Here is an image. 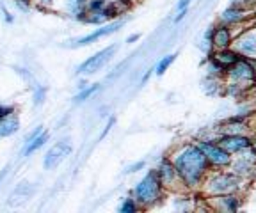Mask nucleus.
Segmentation results:
<instances>
[{
	"label": "nucleus",
	"mask_w": 256,
	"mask_h": 213,
	"mask_svg": "<svg viewBox=\"0 0 256 213\" xmlns=\"http://www.w3.org/2000/svg\"><path fill=\"white\" fill-rule=\"evenodd\" d=\"M172 164L180 174L182 181L188 187L200 185L201 178L208 169V160L200 146H184L178 153H174Z\"/></svg>",
	"instance_id": "obj_1"
},
{
	"label": "nucleus",
	"mask_w": 256,
	"mask_h": 213,
	"mask_svg": "<svg viewBox=\"0 0 256 213\" xmlns=\"http://www.w3.org/2000/svg\"><path fill=\"white\" fill-rule=\"evenodd\" d=\"M162 192H164V185L158 178V173L156 171H150L142 180L139 181L134 189V199L139 203V206H148L155 205L162 197Z\"/></svg>",
	"instance_id": "obj_2"
},
{
	"label": "nucleus",
	"mask_w": 256,
	"mask_h": 213,
	"mask_svg": "<svg viewBox=\"0 0 256 213\" xmlns=\"http://www.w3.org/2000/svg\"><path fill=\"white\" fill-rule=\"evenodd\" d=\"M118 52V46L116 44H112V46H107V48L100 50V52L92 53L91 57L82 62V64L76 68V73H78L80 77H89V75H94L98 73L100 69H104L105 66L110 62V59L114 57V53Z\"/></svg>",
	"instance_id": "obj_3"
},
{
	"label": "nucleus",
	"mask_w": 256,
	"mask_h": 213,
	"mask_svg": "<svg viewBox=\"0 0 256 213\" xmlns=\"http://www.w3.org/2000/svg\"><path fill=\"white\" fill-rule=\"evenodd\" d=\"M72 151H73V146L70 144V141H60V142H57V144L52 146V148H50L46 151V155H44V158H43V167L46 171L56 169L57 165H60L64 160H66V158L70 157V155H72Z\"/></svg>",
	"instance_id": "obj_4"
},
{
	"label": "nucleus",
	"mask_w": 256,
	"mask_h": 213,
	"mask_svg": "<svg viewBox=\"0 0 256 213\" xmlns=\"http://www.w3.org/2000/svg\"><path fill=\"white\" fill-rule=\"evenodd\" d=\"M238 183L240 180L233 174H216L206 183V190L210 194H232Z\"/></svg>",
	"instance_id": "obj_5"
},
{
	"label": "nucleus",
	"mask_w": 256,
	"mask_h": 213,
	"mask_svg": "<svg viewBox=\"0 0 256 213\" xmlns=\"http://www.w3.org/2000/svg\"><path fill=\"white\" fill-rule=\"evenodd\" d=\"M200 149L204 153L208 164L216 165V167H224L232 162V157L226 149H222L219 144H214V142H200Z\"/></svg>",
	"instance_id": "obj_6"
},
{
	"label": "nucleus",
	"mask_w": 256,
	"mask_h": 213,
	"mask_svg": "<svg viewBox=\"0 0 256 213\" xmlns=\"http://www.w3.org/2000/svg\"><path fill=\"white\" fill-rule=\"evenodd\" d=\"M233 48L244 55L246 59H254L256 60V27L244 32L240 37H236L233 43Z\"/></svg>",
	"instance_id": "obj_7"
},
{
	"label": "nucleus",
	"mask_w": 256,
	"mask_h": 213,
	"mask_svg": "<svg viewBox=\"0 0 256 213\" xmlns=\"http://www.w3.org/2000/svg\"><path fill=\"white\" fill-rule=\"evenodd\" d=\"M123 23H124V21L120 20V21H112V23H108V25H104V27L96 28L94 32H91V34H88V36H84V37H80V39L73 41L72 46L78 48V46H86V44L94 43V41L102 39V37H105V36H110V34H114L116 30H120V28L123 27Z\"/></svg>",
	"instance_id": "obj_8"
},
{
	"label": "nucleus",
	"mask_w": 256,
	"mask_h": 213,
	"mask_svg": "<svg viewBox=\"0 0 256 213\" xmlns=\"http://www.w3.org/2000/svg\"><path fill=\"white\" fill-rule=\"evenodd\" d=\"M228 75H230V78L235 82H248V80H254L256 78V69L252 68L248 59H240V60H236L233 66H230Z\"/></svg>",
	"instance_id": "obj_9"
},
{
	"label": "nucleus",
	"mask_w": 256,
	"mask_h": 213,
	"mask_svg": "<svg viewBox=\"0 0 256 213\" xmlns=\"http://www.w3.org/2000/svg\"><path fill=\"white\" fill-rule=\"evenodd\" d=\"M217 144H219L222 149H226V151L232 155V153H238V151H242V149L251 148V139L244 137L242 133H232V135L220 137Z\"/></svg>",
	"instance_id": "obj_10"
},
{
	"label": "nucleus",
	"mask_w": 256,
	"mask_h": 213,
	"mask_svg": "<svg viewBox=\"0 0 256 213\" xmlns=\"http://www.w3.org/2000/svg\"><path fill=\"white\" fill-rule=\"evenodd\" d=\"M156 173H158V178H160V181H162L164 189L172 187L176 181H182V178H180V174H178V171H176L174 164H172L169 158H164V160L160 162ZM182 183H184V181H182Z\"/></svg>",
	"instance_id": "obj_11"
},
{
	"label": "nucleus",
	"mask_w": 256,
	"mask_h": 213,
	"mask_svg": "<svg viewBox=\"0 0 256 213\" xmlns=\"http://www.w3.org/2000/svg\"><path fill=\"white\" fill-rule=\"evenodd\" d=\"M32 194H34V187H32L30 183H20V185L16 187V189L11 192L8 205L9 206H18V205H22V203H25L27 199H30Z\"/></svg>",
	"instance_id": "obj_12"
},
{
	"label": "nucleus",
	"mask_w": 256,
	"mask_h": 213,
	"mask_svg": "<svg viewBox=\"0 0 256 213\" xmlns=\"http://www.w3.org/2000/svg\"><path fill=\"white\" fill-rule=\"evenodd\" d=\"M18 130H20V119L16 114H11V116L0 119V139L14 135Z\"/></svg>",
	"instance_id": "obj_13"
},
{
	"label": "nucleus",
	"mask_w": 256,
	"mask_h": 213,
	"mask_svg": "<svg viewBox=\"0 0 256 213\" xmlns=\"http://www.w3.org/2000/svg\"><path fill=\"white\" fill-rule=\"evenodd\" d=\"M230 44H232V32H230L228 27H219L214 30V36H212V46H217L219 50L222 48H230Z\"/></svg>",
	"instance_id": "obj_14"
},
{
	"label": "nucleus",
	"mask_w": 256,
	"mask_h": 213,
	"mask_svg": "<svg viewBox=\"0 0 256 213\" xmlns=\"http://www.w3.org/2000/svg\"><path fill=\"white\" fill-rule=\"evenodd\" d=\"M214 59L219 62L222 68H230V66H233L236 62V60H240L242 57H240V53L236 52V50H230V48H222L217 52V55L214 57Z\"/></svg>",
	"instance_id": "obj_15"
},
{
	"label": "nucleus",
	"mask_w": 256,
	"mask_h": 213,
	"mask_svg": "<svg viewBox=\"0 0 256 213\" xmlns=\"http://www.w3.org/2000/svg\"><path fill=\"white\" fill-rule=\"evenodd\" d=\"M48 137H50V135H48V132H41L40 135L34 139V141H30L27 146H25L24 153L27 155V157H28V155H32V153H36L38 149H41L48 142Z\"/></svg>",
	"instance_id": "obj_16"
},
{
	"label": "nucleus",
	"mask_w": 256,
	"mask_h": 213,
	"mask_svg": "<svg viewBox=\"0 0 256 213\" xmlns=\"http://www.w3.org/2000/svg\"><path fill=\"white\" fill-rule=\"evenodd\" d=\"M242 18H244V11L238 9V7H230L222 12V21L224 23H228V25L236 23V21H240Z\"/></svg>",
	"instance_id": "obj_17"
},
{
	"label": "nucleus",
	"mask_w": 256,
	"mask_h": 213,
	"mask_svg": "<svg viewBox=\"0 0 256 213\" xmlns=\"http://www.w3.org/2000/svg\"><path fill=\"white\" fill-rule=\"evenodd\" d=\"M174 59H176V53H169V55H166L164 59H160L158 64L155 66V73H156V75H158V77H162V75L168 71L169 66L174 62Z\"/></svg>",
	"instance_id": "obj_18"
},
{
	"label": "nucleus",
	"mask_w": 256,
	"mask_h": 213,
	"mask_svg": "<svg viewBox=\"0 0 256 213\" xmlns=\"http://www.w3.org/2000/svg\"><path fill=\"white\" fill-rule=\"evenodd\" d=\"M220 203H222V210H228V212H235L238 208V201L236 197L228 196V194H222V197H217Z\"/></svg>",
	"instance_id": "obj_19"
},
{
	"label": "nucleus",
	"mask_w": 256,
	"mask_h": 213,
	"mask_svg": "<svg viewBox=\"0 0 256 213\" xmlns=\"http://www.w3.org/2000/svg\"><path fill=\"white\" fill-rule=\"evenodd\" d=\"M137 210H139V203H137L134 197H126V199H123V203H121V206H120L121 213H136Z\"/></svg>",
	"instance_id": "obj_20"
},
{
	"label": "nucleus",
	"mask_w": 256,
	"mask_h": 213,
	"mask_svg": "<svg viewBox=\"0 0 256 213\" xmlns=\"http://www.w3.org/2000/svg\"><path fill=\"white\" fill-rule=\"evenodd\" d=\"M98 91V85H88V87H84V89H80V93L75 96V103H80V101H86V100H89V98L92 96V94Z\"/></svg>",
	"instance_id": "obj_21"
},
{
	"label": "nucleus",
	"mask_w": 256,
	"mask_h": 213,
	"mask_svg": "<svg viewBox=\"0 0 256 213\" xmlns=\"http://www.w3.org/2000/svg\"><path fill=\"white\" fill-rule=\"evenodd\" d=\"M107 5V0H89L86 5V12H98Z\"/></svg>",
	"instance_id": "obj_22"
},
{
	"label": "nucleus",
	"mask_w": 256,
	"mask_h": 213,
	"mask_svg": "<svg viewBox=\"0 0 256 213\" xmlns=\"http://www.w3.org/2000/svg\"><path fill=\"white\" fill-rule=\"evenodd\" d=\"M44 101V89L38 85L36 91H34V105H41Z\"/></svg>",
	"instance_id": "obj_23"
},
{
	"label": "nucleus",
	"mask_w": 256,
	"mask_h": 213,
	"mask_svg": "<svg viewBox=\"0 0 256 213\" xmlns=\"http://www.w3.org/2000/svg\"><path fill=\"white\" fill-rule=\"evenodd\" d=\"M14 114V109L12 107H8V105H0V119H4V117L11 116Z\"/></svg>",
	"instance_id": "obj_24"
},
{
	"label": "nucleus",
	"mask_w": 256,
	"mask_h": 213,
	"mask_svg": "<svg viewBox=\"0 0 256 213\" xmlns=\"http://www.w3.org/2000/svg\"><path fill=\"white\" fill-rule=\"evenodd\" d=\"M41 132H43V126H38V128L34 130V132H30V133H28V135H27V139H25V146H27L30 141H34V139H36V137L40 135Z\"/></svg>",
	"instance_id": "obj_25"
},
{
	"label": "nucleus",
	"mask_w": 256,
	"mask_h": 213,
	"mask_svg": "<svg viewBox=\"0 0 256 213\" xmlns=\"http://www.w3.org/2000/svg\"><path fill=\"white\" fill-rule=\"evenodd\" d=\"M144 167V162H137V164H134V165H130V167H126V173H137L139 169H142Z\"/></svg>",
	"instance_id": "obj_26"
},
{
	"label": "nucleus",
	"mask_w": 256,
	"mask_h": 213,
	"mask_svg": "<svg viewBox=\"0 0 256 213\" xmlns=\"http://www.w3.org/2000/svg\"><path fill=\"white\" fill-rule=\"evenodd\" d=\"M114 123H116V119H114V117H110V119H108V123H107V125H105L104 133H102V135H100V139H104V137L107 135L108 132H110V128H112V126H114Z\"/></svg>",
	"instance_id": "obj_27"
},
{
	"label": "nucleus",
	"mask_w": 256,
	"mask_h": 213,
	"mask_svg": "<svg viewBox=\"0 0 256 213\" xmlns=\"http://www.w3.org/2000/svg\"><path fill=\"white\" fill-rule=\"evenodd\" d=\"M38 4H40L41 7H52L54 0H38Z\"/></svg>",
	"instance_id": "obj_28"
},
{
	"label": "nucleus",
	"mask_w": 256,
	"mask_h": 213,
	"mask_svg": "<svg viewBox=\"0 0 256 213\" xmlns=\"http://www.w3.org/2000/svg\"><path fill=\"white\" fill-rule=\"evenodd\" d=\"M2 11H4V18H6V21H9V23H11V21H12V16H11V14H9V11L4 7V5H2Z\"/></svg>",
	"instance_id": "obj_29"
},
{
	"label": "nucleus",
	"mask_w": 256,
	"mask_h": 213,
	"mask_svg": "<svg viewBox=\"0 0 256 213\" xmlns=\"http://www.w3.org/2000/svg\"><path fill=\"white\" fill-rule=\"evenodd\" d=\"M137 39H139V34H134V36L128 37V43H136Z\"/></svg>",
	"instance_id": "obj_30"
},
{
	"label": "nucleus",
	"mask_w": 256,
	"mask_h": 213,
	"mask_svg": "<svg viewBox=\"0 0 256 213\" xmlns=\"http://www.w3.org/2000/svg\"><path fill=\"white\" fill-rule=\"evenodd\" d=\"M6 174H8V171H2V174H0V181L4 180V176H6Z\"/></svg>",
	"instance_id": "obj_31"
},
{
	"label": "nucleus",
	"mask_w": 256,
	"mask_h": 213,
	"mask_svg": "<svg viewBox=\"0 0 256 213\" xmlns=\"http://www.w3.org/2000/svg\"><path fill=\"white\" fill-rule=\"evenodd\" d=\"M251 148L254 149V153H256V141H251Z\"/></svg>",
	"instance_id": "obj_32"
}]
</instances>
